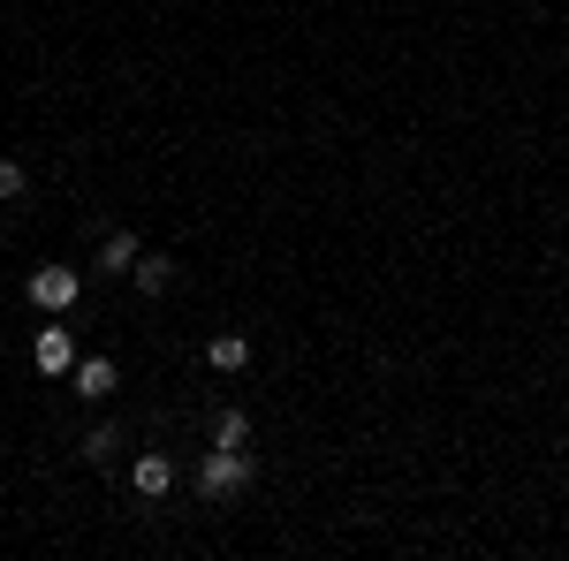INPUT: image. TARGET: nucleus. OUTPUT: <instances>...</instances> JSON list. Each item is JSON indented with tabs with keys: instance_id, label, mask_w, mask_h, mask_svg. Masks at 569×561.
<instances>
[{
	"instance_id": "obj_1",
	"label": "nucleus",
	"mask_w": 569,
	"mask_h": 561,
	"mask_svg": "<svg viewBox=\"0 0 569 561\" xmlns=\"http://www.w3.org/2000/svg\"><path fill=\"white\" fill-rule=\"evenodd\" d=\"M251 478H259L251 448H206L198 455V501H236V493H251Z\"/></svg>"
},
{
	"instance_id": "obj_2",
	"label": "nucleus",
	"mask_w": 569,
	"mask_h": 561,
	"mask_svg": "<svg viewBox=\"0 0 569 561\" xmlns=\"http://www.w3.org/2000/svg\"><path fill=\"white\" fill-rule=\"evenodd\" d=\"M23 297L39 303V311H69V303L84 297V273H77V266H39V273H31V289H23Z\"/></svg>"
},
{
	"instance_id": "obj_3",
	"label": "nucleus",
	"mask_w": 569,
	"mask_h": 561,
	"mask_svg": "<svg viewBox=\"0 0 569 561\" xmlns=\"http://www.w3.org/2000/svg\"><path fill=\"white\" fill-rule=\"evenodd\" d=\"M137 259H144V243H137L130 228H107V243H99V259H91V273H107V281H114V273H130Z\"/></svg>"
},
{
	"instance_id": "obj_4",
	"label": "nucleus",
	"mask_w": 569,
	"mask_h": 561,
	"mask_svg": "<svg viewBox=\"0 0 569 561\" xmlns=\"http://www.w3.org/2000/svg\"><path fill=\"white\" fill-rule=\"evenodd\" d=\"M130 485H137V493H144V501H160V493L176 485V463H168L160 448H144V455H137V463H130Z\"/></svg>"
},
{
	"instance_id": "obj_5",
	"label": "nucleus",
	"mask_w": 569,
	"mask_h": 561,
	"mask_svg": "<svg viewBox=\"0 0 569 561\" xmlns=\"http://www.w3.org/2000/svg\"><path fill=\"white\" fill-rule=\"evenodd\" d=\"M69 388L84 394V402H107V394H114V357H77Z\"/></svg>"
},
{
	"instance_id": "obj_6",
	"label": "nucleus",
	"mask_w": 569,
	"mask_h": 561,
	"mask_svg": "<svg viewBox=\"0 0 569 561\" xmlns=\"http://www.w3.org/2000/svg\"><path fill=\"white\" fill-rule=\"evenodd\" d=\"M31 357H39V372H77V342H69L61 327H46V334H39V349H31Z\"/></svg>"
},
{
	"instance_id": "obj_7",
	"label": "nucleus",
	"mask_w": 569,
	"mask_h": 561,
	"mask_svg": "<svg viewBox=\"0 0 569 561\" xmlns=\"http://www.w3.org/2000/svg\"><path fill=\"white\" fill-rule=\"evenodd\" d=\"M206 364H213V372H243V364H251V342H243V334H213V342H206Z\"/></svg>"
},
{
	"instance_id": "obj_8",
	"label": "nucleus",
	"mask_w": 569,
	"mask_h": 561,
	"mask_svg": "<svg viewBox=\"0 0 569 561\" xmlns=\"http://www.w3.org/2000/svg\"><path fill=\"white\" fill-rule=\"evenodd\" d=\"M130 281H137V297H160V289H176V259H137Z\"/></svg>"
},
{
	"instance_id": "obj_9",
	"label": "nucleus",
	"mask_w": 569,
	"mask_h": 561,
	"mask_svg": "<svg viewBox=\"0 0 569 561\" xmlns=\"http://www.w3.org/2000/svg\"><path fill=\"white\" fill-rule=\"evenodd\" d=\"M122 455V425H91L84 432V463H114Z\"/></svg>"
},
{
	"instance_id": "obj_10",
	"label": "nucleus",
	"mask_w": 569,
	"mask_h": 561,
	"mask_svg": "<svg viewBox=\"0 0 569 561\" xmlns=\"http://www.w3.org/2000/svg\"><path fill=\"white\" fill-rule=\"evenodd\" d=\"M213 448H251V418H243V410H220L213 418Z\"/></svg>"
},
{
	"instance_id": "obj_11",
	"label": "nucleus",
	"mask_w": 569,
	"mask_h": 561,
	"mask_svg": "<svg viewBox=\"0 0 569 561\" xmlns=\"http://www.w3.org/2000/svg\"><path fill=\"white\" fill-rule=\"evenodd\" d=\"M16 190H23V168H16V160H0V206H8Z\"/></svg>"
}]
</instances>
